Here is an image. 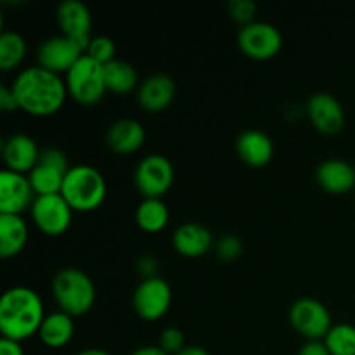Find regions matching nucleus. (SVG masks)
Returning <instances> with one entry per match:
<instances>
[{"label": "nucleus", "instance_id": "4", "mask_svg": "<svg viewBox=\"0 0 355 355\" xmlns=\"http://www.w3.org/2000/svg\"><path fill=\"white\" fill-rule=\"evenodd\" d=\"M107 193V184L103 173L92 165L80 163L71 165L62 182L61 194L73 210L92 211L101 207Z\"/></svg>", "mask_w": 355, "mask_h": 355}, {"label": "nucleus", "instance_id": "33", "mask_svg": "<svg viewBox=\"0 0 355 355\" xmlns=\"http://www.w3.org/2000/svg\"><path fill=\"white\" fill-rule=\"evenodd\" d=\"M0 107L3 111H14L19 110V104H17L16 96L12 92V87L2 85L0 87Z\"/></svg>", "mask_w": 355, "mask_h": 355}, {"label": "nucleus", "instance_id": "1", "mask_svg": "<svg viewBox=\"0 0 355 355\" xmlns=\"http://www.w3.org/2000/svg\"><path fill=\"white\" fill-rule=\"evenodd\" d=\"M19 110L33 116H49L59 111L68 94L66 80L61 75L40 64L21 69L12 82Z\"/></svg>", "mask_w": 355, "mask_h": 355}, {"label": "nucleus", "instance_id": "30", "mask_svg": "<svg viewBox=\"0 0 355 355\" xmlns=\"http://www.w3.org/2000/svg\"><path fill=\"white\" fill-rule=\"evenodd\" d=\"M158 345L170 355H175L177 352H180V350L186 347L184 345L182 329L177 328V326H168V328H165L162 331V335H159Z\"/></svg>", "mask_w": 355, "mask_h": 355}, {"label": "nucleus", "instance_id": "27", "mask_svg": "<svg viewBox=\"0 0 355 355\" xmlns=\"http://www.w3.org/2000/svg\"><path fill=\"white\" fill-rule=\"evenodd\" d=\"M324 343L331 355H355V326L349 322L333 324Z\"/></svg>", "mask_w": 355, "mask_h": 355}, {"label": "nucleus", "instance_id": "17", "mask_svg": "<svg viewBox=\"0 0 355 355\" xmlns=\"http://www.w3.org/2000/svg\"><path fill=\"white\" fill-rule=\"evenodd\" d=\"M40 151L37 141L28 134H10L2 144V156L6 166L9 170L19 173H30L40 158Z\"/></svg>", "mask_w": 355, "mask_h": 355}, {"label": "nucleus", "instance_id": "12", "mask_svg": "<svg viewBox=\"0 0 355 355\" xmlns=\"http://www.w3.org/2000/svg\"><path fill=\"white\" fill-rule=\"evenodd\" d=\"M83 54H85V47L78 40L61 33L45 38L38 45L37 59L38 64L51 71L66 73Z\"/></svg>", "mask_w": 355, "mask_h": 355}, {"label": "nucleus", "instance_id": "20", "mask_svg": "<svg viewBox=\"0 0 355 355\" xmlns=\"http://www.w3.org/2000/svg\"><path fill=\"white\" fill-rule=\"evenodd\" d=\"M315 180L328 193H347L355 187V166L342 158H328L315 168Z\"/></svg>", "mask_w": 355, "mask_h": 355}, {"label": "nucleus", "instance_id": "26", "mask_svg": "<svg viewBox=\"0 0 355 355\" xmlns=\"http://www.w3.org/2000/svg\"><path fill=\"white\" fill-rule=\"evenodd\" d=\"M26 54V40L14 30H3L0 33V68L12 69L19 64Z\"/></svg>", "mask_w": 355, "mask_h": 355}, {"label": "nucleus", "instance_id": "31", "mask_svg": "<svg viewBox=\"0 0 355 355\" xmlns=\"http://www.w3.org/2000/svg\"><path fill=\"white\" fill-rule=\"evenodd\" d=\"M243 243L236 234H225L217 241V255L222 260H234L241 255Z\"/></svg>", "mask_w": 355, "mask_h": 355}, {"label": "nucleus", "instance_id": "15", "mask_svg": "<svg viewBox=\"0 0 355 355\" xmlns=\"http://www.w3.org/2000/svg\"><path fill=\"white\" fill-rule=\"evenodd\" d=\"M55 19L61 28V33L78 40L87 51V45L92 38L90 35L92 14H90L89 6L82 0H62L55 10Z\"/></svg>", "mask_w": 355, "mask_h": 355}, {"label": "nucleus", "instance_id": "22", "mask_svg": "<svg viewBox=\"0 0 355 355\" xmlns=\"http://www.w3.org/2000/svg\"><path fill=\"white\" fill-rule=\"evenodd\" d=\"M73 335H75L73 315L61 311V309L45 315L44 322L38 329V336H40L42 342L47 347H52V349L64 347L73 338Z\"/></svg>", "mask_w": 355, "mask_h": 355}, {"label": "nucleus", "instance_id": "38", "mask_svg": "<svg viewBox=\"0 0 355 355\" xmlns=\"http://www.w3.org/2000/svg\"><path fill=\"white\" fill-rule=\"evenodd\" d=\"M75 355H113V354L107 352V350L104 349H99V347H89V349L80 350V352H76Z\"/></svg>", "mask_w": 355, "mask_h": 355}, {"label": "nucleus", "instance_id": "36", "mask_svg": "<svg viewBox=\"0 0 355 355\" xmlns=\"http://www.w3.org/2000/svg\"><path fill=\"white\" fill-rule=\"evenodd\" d=\"M130 355H170V354H166L159 345H144L135 349Z\"/></svg>", "mask_w": 355, "mask_h": 355}, {"label": "nucleus", "instance_id": "13", "mask_svg": "<svg viewBox=\"0 0 355 355\" xmlns=\"http://www.w3.org/2000/svg\"><path fill=\"white\" fill-rule=\"evenodd\" d=\"M37 193L26 173L3 168L0 172V214L21 215L28 207L31 208Z\"/></svg>", "mask_w": 355, "mask_h": 355}, {"label": "nucleus", "instance_id": "29", "mask_svg": "<svg viewBox=\"0 0 355 355\" xmlns=\"http://www.w3.org/2000/svg\"><path fill=\"white\" fill-rule=\"evenodd\" d=\"M227 12L232 19L245 26V24L255 21L257 3L253 0H229Z\"/></svg>", "mask_w": 355, "mask_h": 355}, {"label": "nucleus", "instance_id": "10", "mask_svg": "<svg viewBox=\"0 0 355 355\" xmlns=\"http://www.w3.org/2000/svg\"><path fill=\"white\" fill-rule=\"evenodd\" d=\"M238 45L248 58L270 59L283 47V35L279 28L267 21H252L239 28Z\"/></svg>", "mask_w": 355, "mask_h": 355}, {"label": "nucleus", "instance_id": "6", "mask_svg": "<svg viewBox=\"0 0 355 355\" xmlns=\"http://www.w3.org/2000/svg\"><path fill=\"white\" fill-rule=\"evenodd\" d=\"M175 170L162 153H149L134 170V182L144 198H162L172 187Z\"/></svg>", "mask_w": 355, "mask_h": 355}, {"label": "nucleus", "instance_id": "23", "mask_svg": "<svg viewBox=\"0 0 355 355\" xmlns=\"http://www.w3.org/2000/svg\"><path fill=\"white\" fill-rule=\"evenodd\" d=\"M28 241V225L17 214H0V255L14 257Z\"/></svg>", "mask_w": 355, "mask_h": 355}, {"label": "nucleus", "instance_id": "7", "mask_svg": "<svg viewBox=\"0 0 355 355\" xmlns=\"http://www.w3.org/2000/svg\"><path fill=\"white\" fill-rule=\"evenodd\" d=\"M69 168L71 165L66 153L55 146H49L40 151V158L28 173V179L37 194H55L61 193L62 182Z\"/></svg>", "mask_w": 355, "mask_h": 355}, {"label": "nucleus", "instance_id": "8", "mask_svg": "<svg viewBox=\"0 0 355 355\" xmlns=\"http://www.w3.org/2000/svg\"><path fill=\"white\" fill-rule=\"evenodd\" d=\"M290 322L307 340H321L331 329V312L318 298H298L290 307Z\"/></svg>", "mask_w": 355, "mask_h": 355}, {"label": "nucleus", "instance_id": "11", "mask_svg": "<svg viewBox=\"0 0 355 355\" xmlns=\"http://www.w3.org/2000/svg\"><path fill=\"white\" fill-rule=\"evenodd\" d=\"M31 218L45 234H62L71 225L73 208L61 193L37 194L31 205Z\"/></svg>", "mask_w": 355, "mask_h": 355}, {"label": "nucleus", "instance_id": "16", "mask_svg": "<svg viewBox=\"0 0 355 355\" xmlns=\"http://www.w3.org/2000/svg\"><path fill=\"white\" fill-rule=\"evenodd\" d=\"M177 83L166 73H153L137 87V101L144 110L158 113L168 107L175 99Z\"/></svg>", "mask_w": 355, "mask_h": 355}, {"label": "nucleus", "instance_id": "35", "mask_svg": "<svg viewBox=\"0 0 355 355\" xmlns=\"http://www.w3.org/2000/svg\"><path fill=\"white\" fill-rule=\"evenodd\" d=\"M137 269L139 272L142 274V277L158 276V274H156V260L149 255L141 257V259L137 260Z\"/></svg>", "mask_w": 355, "mask_h": 355}, {"label": "nucleus", "instance_id": "21", "mask_svg": "<svg viewBox=\"0 0 355 355\" xmlns=\"http://www.w3.org/2000/svg\"><path fill=\"white\" fill-rule=\"evenodd\" d=\"M173 248L186 257H201L214 245V234L201 222H184L173 231Z\"/></svg>", "mask_w": 355, "mask_h": 355}, {"label": "nucleus", "instance_id": "19", "mask_svg": "<svg viewBox=\"0 0 355 355\" xmlns=\"http://www.w3.org/2000/svg\"><path fill=\"white\" fill-rule=\"evenodd\" d=\"M239 158L250 166H263L272 159L274 142L267 132L260 128H246L236 139Z\"/></svg>", "mask_w": 355, "mask_h": 355}, {"label": "nucleus", "instance_id": "24", "mask_svg": "<svg viewBox=\"0 0 355 355\" xmlns=\"http://www.w3.org/2000/svg\"><path fill=\"white\" fill-rule=\"evenodd\" d=\"M170 210L162 198H142L135 208V222L146 232H158L168 224Z\"/></svg>", "mask_w": 355, "mask_h": 355}, {"label": "nucleus", "instance_id": "2", "mask_svg": "<svg viewBox=\"0 0 355 355\" xmlns=\"http://www.w3.org/2000/svg\"><path fill=\"white\" fill-rule=\"evenodd\" d=\"M45 319L40 295L28 286H12L0 298V331L2 336L21 342L38 333Z\"/></svg>", "mask_w": 355, "mask_h": 355}, {"label": "nucleus", "instance_id": "39", "mask_svg": "<svg viewBox=\"0 0 355 355\" xmlns=\"http://www.w3.org/2000/svg\"><path fill=\"white\" fill-rule=\"evenodd\" d=\"M354 166H355V163H354Z\"/></svg>", "mask_w": 355, "mask_h": 355}, {"label": "nucleus", "instance_id": "18", "mask_svg": "<svg viewBox=\"0 0 355 355\" xmlns=\"http://www.w3.org/2000/svg\"><path fill=\"white\" fill-rule=\"evenodd\" d=\"M146 141V128L135 118H118L107 127L106 144L118 155H132L142 148Z\"/></svg>", "mask_w": 355, "mask_h": 355}, {"label": "nucleus", "instance_id": "14", "mask_svg": "<svg viewBox=\"0 0 355 355\" xmlns=\"http://www.w3.org/2000/svg\"><path fill=\"white\" fill-rule=\"evenodd\" d=\"M307 116L315 130L322 134H336L345 125L342 103L329 92H315L309 97Z\"/></svg>", "mask_w": 355, "mask_h": 355}, {"label": "nucleus", "instance_id": "34", "mask_svg": "<svg viewBox=\"0 0 355 355\" xmlns=\"http://www.w3.org/2000/svg\"><path fill=\"white\" fill-rule=\"evenodd\" d=\"M0 355H24V350L21 347V342L2 336L0 338Z\"/></svg>", "mask_w": 355, "mask_h": 355}, {"label": "nucleus", "instance_id": "32", "mask_svg": "<svg viewBox=\"0 0 355 355\" xmlns=\"http://www.w3.org/2000/svg\"><path fill=\"white\" fill-rule=\"evenodd\" d=\"M298 355H331L324 340H307L298 350Z\"/></svg>", "mask_w": 355, "mask_h": 355}, {"label": "nucleus", "instance_id": "28", "mask_svg": "<svg viewBox=\"0 0 355 355\" xmlns=\"http://www.w3.org/2000/svg\"><path fill=\"white\" fill-rule=\"evenodd\" d=\"M85 54L96 59L101 64H107L110 61L116 59V45H114L113 38H110L107 35H96L90 38Z\"/></svg>", "mask_w": 355, "mask_h": 355}, {"label": "nucleus", "instance_id": "3", "mask_svg": "<svg viewBox=\"0 0 355 355\" xmlns=\"http://www.w3.org/2000/svg\"><path fill=\"white\" fill-rule=\"evenodd\" d=\"M52 297L59 309L69 315H82L96 302V284L85 270L78 267H62L52 277Z\"/></svg>", "mask_w": 355, "mask_h": 355}, {"label": "nucleus", "instance_id": "25", "mask_svg": "<svg viewBox=\"0 0 355 355\" xmlns=\"http://www.w3.org/2000/svg\"><path fill=\"white\" fill-rule=\"evenodd\" d=\"M104 80H106L107 90L116 94H125L139 87L137 69L125 59H113L104 64Z\"/></svg>", "mask_w": 355, "mask_h": 355}, {"label": "nucleus", "instance_id": "37", "mask_svg": "<svg viewBox=\"0 0 355 355\" xmlns=\"http://www.w3.org/2000/svg\"><path fill=\"white\" fill-rule=\"evenodd\" d=\"M175 355H210L205 347H200V345H186L184 347L180 352H177Z\"/></svg>", "mask_w": 355, "mask_h": 355}, {"label": "nucleus", "instance_id": "9", "mask_svg": "<svg viewBox=\"0 0 355 355\" xmlns=\"http://www.w3.org/2000/svg\"><path fill=\"white\" fill-rule=\"evenodd\" d=\"M172 304V288L159 276L142 277L132 295L134 311L146 321H156L168 312Z\"/></svg>", "mask_w": 355, "mask_h": 355}, {"label": "nucleus", "instance_id": "5", "mask_svg": "<svg viewBox=\"0 0 355 355\" xmlns=\"http://www.w3.org/2000/svg\"><path fill=\"white\" fill-rule=\"evenodd\" d=\"M66 87L73 99L78 101L80 104L99 103L107 90L104 80V64L83 54L66 71Z\"/></svg>", "mask_w": 355, "mask_h": 355}]
</instances>
